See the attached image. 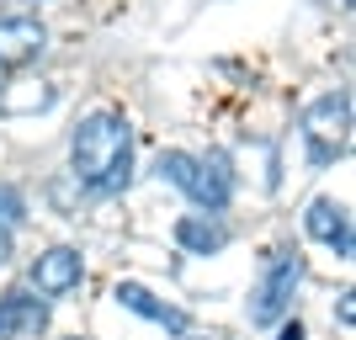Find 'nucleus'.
<instances>
[{
    "instance_id": "nucleus-14",
    "label": "nucleus",
    "mask_w": 356,
    "mask_h": 340,
    "mask_svg": "<svg viewBox=\"0 0 356 340\" xmlns=\"http://www.w3.org/2000/svg\"><path fill=\"white\" fill-rule=\"evenodd\" d=\"M64 340H86V335H64Z\"/></svg>"
},
{
    "instance_id": "nucleus-7",
    "label": "nucleus",
    "mask_w": 356,
    "mask_h": 340,
    "mask_svg": "<svg viewBox=\"0 0 356 340\" xmlns=\"http://www.w3.org/2000/svg\"><path fill=\"white\" fill-rule=\"evenodd\" d=\"M112 298H118L122 309H134V314H144L149 325H160V330H170V335H186V330H192V319H186V309H176V303H160V298L149 293L144 282H118V287H112Z\"/></svg>"
},
{
    "instance_id": "nucleus-9",
    "label": "nucleus",
    "mask_w": 356,
    "mask_h": 340,
    "mask_svg": "<svg viewBox=\"0 0 356 340\" xmlns=\"http://www.w3.org/2000/svg\"><path fill=\"white\" fill-rule=\"evenodd\" d=\"M38 330H48V298H32V293L0 298V340H22V335H38Z\"/></svg>"
},
{
    "instance_id": "nucleus-3",
    "label": "nucleus",
    "mask_w": 356,
    "mask_h": 340,
    "mask_svg": "<svg viewBox=\"0 0 356 340\" xmlns=\"http://www.w3.org/2000/svg\"><path fill=\"white\" fill-rule=\"evenodd\" d=\"M298 282H303V255H298L293 245H282V250H271L266 261H261V282L250 287V303H245V314H250L255 330L282 325L287 309H293Z\"/></svg>"
},
{
    "instance_id": "nucleus-6",
    "label": "nucleus",
    "mask_w": 356,
    "mask_h": 340,
    "mask_svg": "<svg viewBox=\"0 0 356 340\" xmlns=\"http://www.w3.org/2000/svg\"><path fill=\"white\" fill-rule=\"evenodd\" d=\"M48 48V27L38 16H0V70H27Z\"/></svg>"
},
{
    "instance_id": "nucleus-13",
    "label": "nucleus",
    "mask_w": 356,
    "mask_h": 340,
    "mask_svg": "<svg viewBox=\"0 0 356 340\" xmlns=\"http://www.w3.org/2000/svg\"><path fill=\"white\" fill-rule=\"evenodd\" d=\"M192 340H218V335H192Z\"/></svg>"
},
{
    "instance_id": "nucleus-2",
    "label": "nucleus",
    "mask_w": 356,
    "mask_h": 340,
    "mask_svg": "<svg viewBox=\"0 0 356 340\" xmlns=\"http://www.w3.org/2000/svg\"><path fill=\"white\" fill-rule=\"evenodd\" d=\"M154 176L170 181L197 213H213L218 218L229 197H234V170L223 154H186V149H165L160 160H154Z\"/></svg>"
},
{
    "instance_id": "nucleus-10",
    "label": "nucleus",
    "mask_w": 356,
    "mask_h": 340,
    "mask_svg": "<svg viewBox=\"0 0 356 340\" xmlns=\"http://www.w3.org/2000/svg\"><path fill=\"white\" fill-rule=\"evenodd\" d=\"M176 245L186 255H218L229 245V229L213 213H186V218H176Z\"/></svg>"
},
{
    "instance_id": "nucleus-8",
    "label": "nucleus",
    "mask_w": 356,
    "mask_h": 340,
    "mask_svg": "<svg viewBox=\"0 0 356 340\" xmlns=\"http://www.w3.org/2000/svg\"><path fill=\"white\" fill-rule=\"evenodd\" d=\"M303 223H309V234L319 239V245H330V250L341 255V261H351V213H346L341 202H330V197H314L309 213H303Z\"/></svg>"
},
{
    "instance_id": "nucleus-11",
    "label": "nucleus",
    "mask_w": 356,
    "mask_h": 340,
    "mask_svg": "<svg viewBox=\"0 0 356 340\" xmlns=\"http://www.w3.org/2000/svg\"><path fill=\"white\" fill-rule=\"evenodd\" d=\"M22 218H27V197L16 192V186H0V271H6V261H11V250H16Z\"/></svg>"
},
{
    "instance_id": "nucleus-1",
    "label": "nucleus",
    "mask_w": 356,
    "mask_h": 340,
    "mask_svg": "<svg viewBox=\"0 0 356 340\" xmlns=\"http://www.w3.org/2000/svg\"><path fill=\"white\" fill-rule=\"evenodd\" d=\"M70 170L96 197L122 192L128 176H134V122L122 112H112V106L86 112L70 133Z\"/></svg>"
},
{
    "instance_id": "nucleus-5",
    "label": "nucleus",
    "mask_w": 356,
    "mask_h": 340,
    "mask_svg": "<svg viewBox=\"0 0 356 340\" xmlns=\"http://www.w3.org/2000/svg\"><path fill=\"white\" fill-rule=\"evenodd\" d=\"M27 282H32L38 298H64V293H74V287L86 282V255L74 250V245H48V250L32 261Z\"/></svg>"
},
{
    "instance_id": "nucleus-12",
    "label": "nucleus",
    "mask_w": 356,
    "mask_h": 340,
    "mask_svg": "<svg viewBox=\"0 0 356 340\" xmlns=\"http://www.w3.org/2000/svg\"><path fill=\"white\" fill-rule=\"evenodd\" d=\"M282 340H303V330H298V325H287V330H282Z\"/></svg>"
},
{
    "instance_id": "nucleus-4",
    "label": "nucleus",
    "mask_w": 356,
    "mask_h": 340,
    "mask_svg": "<svg viewBox=\"0 0 356 340\" xmlns=\"http://www.w3.org/2000/svg\"><path fill=\"white\" fill-rule=\"evenodd\" d=\"M303 144H309V165L325 170L351 149V90H330L303 112Z\"/></svg>"
}]
</instances>
